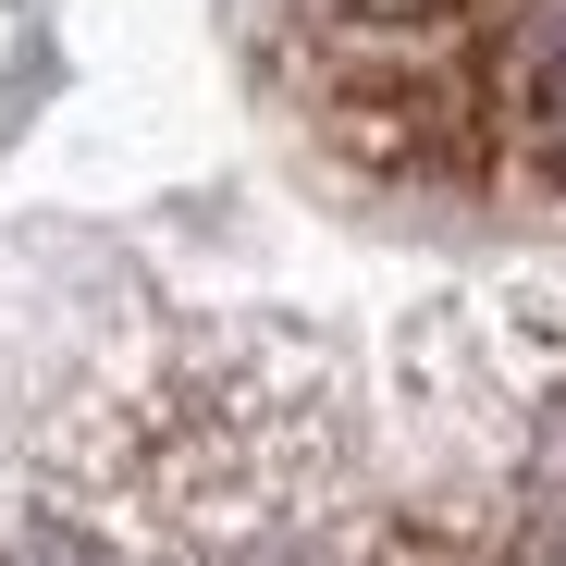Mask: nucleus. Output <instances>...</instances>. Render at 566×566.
I'll return each mask as SVG.
<instances>
[{"label": "nucleus", "instance_id": "1", "mask_svg": "<svg viewBox=\"0 0 566 566\" xmlns=\"http://www.w3.org/2000/svg\"><path fill=\"white\" fill-rule=\"evenodd\" d=\"M505 112H517V172L566 198V0H517Z\"/></svg>", "mask_w": 566, "mask_h": 566}]
</instances>
